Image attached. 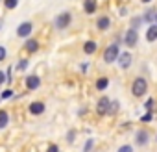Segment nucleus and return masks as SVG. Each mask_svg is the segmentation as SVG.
Instances as JSON below:
<instances>
[{
    "mask_svg": "<svg viewBox=\"0 0 157 152\" xmlns=\"http://www.w3.org/2000/svg\"><path fill=\"white\" fill-rule=\"evenodd\" d=\"M109 106H111L109 97H100V100H98V104H96V113H98V115H107Z\"/></svg>",
    "mask_w": 157,
    "mask_h": 152,
    "instance_id": "obj_6",
    "label": "nucleus"
},
{
    "mask_svg": "<svg viewBox=\"0 0 157 152\" xmlns=\"http://www.w3.org/2000/svg\"><path fill=\"white\" fill-rule=\"evenodd\" d=\"M155 24H157V15H155Z\"/></svg>",
    "mask_w": 157,
    "mask_h": 152,
    "instance_id": "obj_33",
    "label": "nucleus"
},
{
    "mask_svg": "<svg viewBox=\"0 0 157 152\" xmlns=\"http://www.w3.org/2000/svg\"><path fill=\"white\" fill-rule=\"evenodd\" d=\"M122 41H124V45H126L128 48H133V46L137 45V41H139V32H137V30H133V28L126 30V34H124Z\"/></svg>",
    "mask_w": 157,
    "mask_h": 152,
    "instance_id": "obj_4",
    "label": "nucleus"
},
{
    "mask_svg": "<svg viewBox=\"0 0 157 152\" xmlns=\"http://www.w3.org/2000/svg\"><path fill=\"white\" fill-rule=\"evenodd\" d=\"M151 119H153V117H151V113H150V111H148V113H144V115L140 117V121H142V122H150Z\"/></svg>",
    "mask_w": 157,
    "mask_h": 152,
    "instance_id": "obj_27",
    "label": "nucleus"
},
{
    "mask_svg": "<svg viewBox=\"0 0 157 152\" xmlns=\"http://www.w3.org/2000/svg\"><path fill=\"white\" fill-rule=\"evenodd\" d=\"M11 97H13V91L11 89H6V91H2V95H0V100H8Z\"/></svg>",
    "mask_w": 157,
    "mask_h": 152,
    "instance_id": "obj_24",
    "label": "nucleus"
},
{
    "mask_svg": "<svg viewBox=\"0 0 157 152\" xmlns=\"http://www.w3.org/2000/svg\"><path fill=\"white\" fill-rule=\"evenodd\" d=\"M146 93H148V82L142 78V76H139V78H135L133 84H131V95L137 97V98H140Z\"/></svg>",
    "mask_w": 157,
    "mask_h": 152,
    "instance_id": "obj_1",
    "label": "nucleus"
},
{
    "mask_svg": "<svg viewBox=\"0 0 157 152\" xmlns=\"http://www.w3.org/2000/svg\"><path fill=\"white\" fill-rule=\"evenodd\" d=\"M70 21H72V15H70L68 11H63V13H59V15L54 19V26H56L57 30H65V28L70 24Z\"/></svg>",
    "mask_w": 157,
    "mask_h": 152,
    "instance_id": "obj_2",
    "label": "nucleus"
},
{
    "mask_svg": "<svg viewBox=\"0 0 157 152\" xmlns=\"http://www.w3.org/2000/svg\"><path fill=\"white\" fill-rule=\"evenodd\" d=\"M74 135H76V132L70 130V132H68V143H74Z\"/></svg>",
    "mask_w": 157,
    "mask_h": 152,
    "instance_id": "obj_31",
    "label": "nucleus"
},
{
    "mask_svg": "<svg viewBox=\"0 0 157 152\" xmlns=\"http://www.w3.org/2000/svg\"><path fill=\"white\" fill-rule=\"evenodd\" d=\"M117 152H133V146L131 145H122V146H118Z\"/></svg>",
    "mask_w": 157,
    "mask_h": 152,
    "instance_id": "obj_25",
    "label": "nucleus"
},
{
    "mask_svg": "<svg viewBox=\"0 0 157 152\" xmlns=\"http://www.w3.org/2000/svg\"><path fill=\"white\" fill-rule=\"evenodd\" d=\"M26 67H28V59H19V63H17V70H26Z\"/></svg>",
    "mask_w": 157,
    "mask_h": 152,
    "instance_id": "obj_22",
    "label": "nucleus"
},
{
    "mask_svg": "<svg viewBox=\"0 0 157 152\" xmlns=\"http://www.w3.org/2000/svg\"><path fill=\"white\" fill-rule=\"evenodd\" d=\"M118 56H120L118 45H109V46L105 48V52H104V61L111 65L113 61H117V59H118Z\"/></svg>",
    "mask_w": 157,
    "mask_h": 152,
    "instance_id": "obj_3",
    "label": "nucleus"
},
{
    "mask_svg": "<svg viewBox=\"0 0 157 152\" xmlns=\"http://www.w3.org/2000/svg\"><path fill=\"white\" fill-rule=\"evenodd\" d=\"M0 28H2V21H0Z\"/></svg>",
    "mask_w": 157,
    "mask_h": 152,
    "instance_id": "obj_34",
    "label": "nucleus"
},
{
    "mask_svg": "<svg viewBox=\"0 0 157 152\" xmlns=\"http://www.w3.org/2000/svg\"><path fill=\"white\" fill-rule=\"evenodd\" d=\"M107 86H109V78H105V76H102V78L96 80V89L98 91H105Z\"/></svg>",
    "mask_w": 157,
    "mask_h": 152,
    "instance_id": "obj_16",
    "label": "nucleus"
},
{
    "mask_svg": "<svg viewBox=\"0 0 157 152\" xmlns=\"http://www.w3.org/2000/svg\"><path fill=\"white\" fill-rule=\"evenodd\" d=\"M24 84H26V89L28 91H35V89L41 87V78H39V76H35V74H32V76H28V78L24 80Z\"/></svg>",
    "mask_w": 157,
    "mask_h": 152,
    "instance_id": "obj_8",
    "label": "nucleus"
},
{
    "mask_svg": "<svg viewBox=\"0 0 157 152\" xmlns=\"http://www.w3.org/2000/svg\"><path fill=\"white\" fill-rule=\"evenodd\" d=\"M32 30H33V24L30 21H24L17 26V35L19 37H28V35H32Z\"/></svg>",
    "mask_w": 157,
    "mask_h": 152,
    "instance_id": "obj_5",
    "label": "nucleus"
},
{
    "mask_svg": "<svg viewBox=\"0 0 157 152\" xmlns=\"http://www.w3.org/2000/svg\"><path fill=\"white\" fill-rule=\"evenodd\" d=\"M28 110H30V113H32V115H43L46 108H44V104H43V102H32Z\"/></svg>",
    "mask_w": 157,
    "mask_h": 152,
    "instance_id": "obj_10",
    "label": "nucleus"
},
{
    "mask_svg": "<svg viewBox=\"0 0 157 152\" xmlns=\"http://www.w3.org/2000/svg\"><path fill=\"white\" fill-rule=\"evenodd\" d=\"M93 146H94V139H87L85 141V146H83V152H91Z\"/></svg>",
    "mask_w": 157,
    "mask_h": 152,
    "instance_id": "obj_23",
    "label": "nucleus"
},
{
    "mask_svg": "<svg viewBox=\"0 0 157 152\" xmlns=\"http://www.w3.org/2000/svg\"><path fill=\"white\" fill-rule=\"evenodd\" d=\"M46 152H59V146H57V145H50Z\"/></svg>",
    "mask_w": 157,
    "mask_h": 152,
    "instance_id": "obj_29",
    "label": "nucleus"
},
{
    "mask_svg": "<svg viewBox=\"0 0 157 152\" xmlns=\"http://www.w3.org/2000/svg\"><path fill=\"white\" fill-rule=\"evenodd\" d=\"M118 65L122 67V69H129L131 67V61H133V56H131V52H128V50H124V52H120V56H118Z\"/></svg>",
    "mask_w": 157,
    "mask_h": 152,
    "instance_id": "obj_7",
    "label": "nucleus"
},
{
    "mask_svg": "<svg viewBox=\"0 0 157 152\" xmlns=\"http://www.w3.org/2000/svg\"><path fill=\"white\" fill-rule=\"evenodd\" d=\"M118 108H120V106H118V102H117V100H111V106H109L107 115H115V113L118 111Z\"/></svg>",
    "mask_w": 157,
    "mask_h": 152,
    "instance_id": "obj_19",
    "label": "nucleus"
},
{
    "mask_svg": "<svg viewBox=\"0 0 157 152\" xmlns=\"http://www.w3.org/2000/svg\"><path fill=\"white\" fill-rule=\"evenodd\" d=\"M24 50L30 52V54L37 52V50H39V41H37V39H26V43H24Z\"/></svg>",
    "mask_w": 157,
    "mask_h": 152,
    "instance_id": "obj_11",
    "label": "nucleus"
},
{
    "mask_svg": "<svg viewBox=\"0 0 157 152\" xmlns=\"http://www.w3.org/2000/svg\"><path fill=\"white\" fill-rule=\"evenodd\" d=\"M142 22H144V19H142V17H135V19H133V22H131V28H133V30H137Z\"/></svg>",
    "mask_w": 157,
    "mask_h": 152,
    "instance_id": "obj_21",
    "label": "nucleus"
},
{
    "mask_svg": "<svg viewBox=\"0 0 157 152\" xmlns=\"http://www.w3.org/2000/svg\"><path fill=\"white\" fill-rule=\"evenodd\" d=\"M146 41H150V43L157 41V24L155 22L148 26V30H146Z\"/></svg>",
    "mask_w": 157,
    "mask_h": 152,
    "instance_id": "obj_12",
    "label": "nucleus"
},
{
    "mask_svg": "<svg viewBox=\"0 0 157 152\" xmlns=\"http://www.w3.org/2000/svg\"><path fill=\"white\" fill-rule=\"evenodd\" d=\"M148 137H150V134H148L146 130H139V132L135 134V143H137L139 146H146V145H148Z\"/></svg>",
    "mask_w": 157,
    "mask_h": 152,
    "instance_id": "obj_9",
    "label": "nucleus"
},
{
    "mask_svg": "<svg viewBox=\"0 0 157 152\" xmlns=\"http://www.w3.org/2000/svg\"><path fill=\"white\" fill-rule=\"evenodd\" d=\"M142 2H144V4H150V2H151V0H142Z\"/></svg>",
    "mask_w": 157,
    "mask_h": 152,
    "instance_id": "obj_32",
    "label": "nucleus"
},
{
    "mask_svg": "<svg viewBox=\"0 0 157 152\" xmlns=\"http://www.w3.org/2000/svg\"><path fill=\"white\" fill-rule=\"evenodd\" d=\"M4 82H8V80H6V72H4V70H0V86H2Z\"/></svg>",
    "mask_w": 157,
    "mask_h": 152,
    "instance_id": "obj_30",
    "label": "nucleus"
},
{
    "mask_svg": "<svg viewBox=\"0 0 157 152\" xmlns=\"http://www.w3.org/2000/svg\"><path fill=\"white\" fill-rule=\"evenodd\" d=\"M96 26H98V30L105 32V30L111 26V21H109V17H100V19L96 21Z\"/></svg>",
    "mask_w": 157,
    "mask_h": 152,
    "instance_id": "obj_13",
    "label": "nucleus"
},
{
    "mask_svg": "<svg viewBox=\"0 0 157 152\" xmlns=\"http://www.w3.org/2000/svg\"><path fill=\"white\" fill-rule=\"evenodd\" d=\"M96 46H98L96 41H87V43L83 45V52H85V54H93V52L96 50Z\"/></svg>",
    "mask_w": 157,
    "mask_h": 152,
    "instance_id": "obj_18",
    "label": "nucleus"
},
{
    "mask_svg": "<svg viewBox=\"0 0 157 152\" xmlns=\"http://www.w3.org/2000/svg\"><path fill=\"white\" fill-rule=\"evenodd\" d=\"M85 13L87 15H93L94 11H96V0H85Z\"/></svg>",
    "mask_w": 157,
    "mask_h": 152,
    "instance_id": "obj_15",
    "label": "nucleus"
},
{
    "mask_svg": "<svg viewBox=\"0 0 157 152\" xmlns=\"http://www.w3.org/2000/svg\"><path fill=\"white\" fill-rule=\"evenodd\" d=\"M6 58H8V50H6V46L0 45V61H4Z\"/></svg>",
    "mask_w": 157,
    "mask_h": 152,
    "instance_id": "obj_26",
    "label": "nucleus"
},
{
    "mask_svg": "<svg viewBox=\"0 0 157 152\" xmlns=\"http://www.w3.org/2000/svg\"><path fill=\"white\" fill-rule=\"evenodd\" d=\"M151 108H153V98H148V100H146V110H148V111H150V113H151V111H153V110H151Z\"/></svg>",
    "mask_w": 157,
    "mask_h": 152,
    "instance_id": "obj_28",
    "label": "nucleus"
},
{
    "mask_svg": "<svg viewBox=\"0 0 157 152\" xmlns=\"http://www.w3.org/2000/svg\"><path fill=\"white\" fill-rule=\"evenodd\" d=\"M155 15H157V11L155 10H148L146 13H144V22H150V24H153V21H155Z\"/></svg>",
    "mask_w": 157,
    "mask_h": 152,
    "instance_id": "obj_17",
    "label": "nucleus"
},
{
    "mask_svg": "<svg viewBox=\"0 0 157 152\" xmlns=\"http://www.w3.org/2000/svg\"><path fill=\"white\" fill-rule=\"evenodd\" d=\"M10 124V113L6 110H0V130H4Z\"/></svg>",
    "mask_w": 157,
    "mask_h": 152,
    "instance_id": "obj_14",
    "label": "nucleus"
},
{
    "mask_svg": "<svg viewBox=\"0 0 157 152\" xmlns=\"http://www.w3.org/2000/svg\"><path fill=\"white\" fill-rule=\"evenodd\" d=\"M155 139H157V137H155Z\"/></svg>",
    "mask_w": 157,
    "mask_h": 152,
    "instance_id": "obj_35",
    "label": "nucleus"
},
{
    "mask_svg": "<svg viewBox=\"0 0 157 152\" xmlns=\"http://www.w3.org/2000/svg\"><path fill=\"white\" fill-rule=\"evenodd\" d=\"M4 6H6L8 10H15V8L19 6V0H4Z\"/></svg>",
    "mask_w": 157,
    "mask_h": 152,
    "instance_id": "obj_20",
    "label": "nucleus"
}]
</instances>
